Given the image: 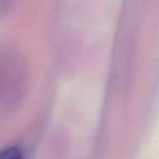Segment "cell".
<instances>
[{"label":"cell","mask_w":159,"mask_h":159,"mask_svg":"<svg viewBox=\"0 0 159 159\" xmlns=\"http://www.w3.org/2000/svg\"><path fill=\"white\" fill-rule=\"evenodd\" d=\"M24 71L19 59L0 51V105H9L19 99L24 87Z\"/></svg>","instance_id":"6da1fadb"},{"label":"cell","mask_w":159,"mask_h":159,"mask_svg":"<svg viewBox=\"0 0 159 159\" xmlns=\"http://www.w3.org/2000/svg\"><path fill=\"white\" fill-rule=\"evenodd\" d=\"M0 159H24V156L20 148L11 146L0 150Z\"/></svg>","instance_id":"7a4b0ae2"},{"label":"cell","mask_w":159,"mask_h":159,"mask_svg":"<svg viewBox=\"0 0 159 159\" xmlns=\"http://www.w3.org/2000/svg\"><path fill=\"white\" fill-rule=\"evenodd\" d=\"M16 0H0V19L9 13Z\"/></svg>","instance_id":"3957f363"}]
</instances>
